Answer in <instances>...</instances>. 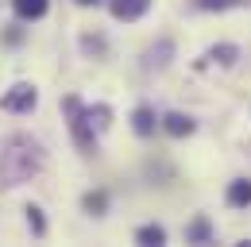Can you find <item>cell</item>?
Here are the masks:
<instances>
[{
  "mask_svg": "<svg viewBox=\"0 0 251 247\" xmlns=\"http://www.w3.org/2000/svg\"><path fill=\"white\" fill-rule=\"evenodd\" d=\"M39 166H43V154L35 151L27 139H8V151L0 154V178L4 185H20L27 182L31 174H39Z\"/></svg>",
  "mask_w": 251,
  "mask_h": 247,
  "instance_id": "obj_1",
  "label": "cell"
},
{
  "mask_svg": "<svg viewBox=\"0 0 251 247\" xmlns=\"http://www.w3.org/2000/svg\"><path fill=\"white\" fill-rule=\"evenodd\" d=\"M62 108H66V116H70V131H74V143H77V151H81V154H93V151H97V139H93L89 112L81 108V100H77V97H66Z\"/></svg>",
  "mask_w": 251,
  "mask_h": 247,
  "instance_id": "obj_2",
  "label": "cell"
},
{
  "mask_svg": "<svg viewBox=\"0 0 251 247\" xmlns=\"http://www.w3.org/2000/svg\"><path fill=\"white\" fill-rule=\"evenodd\" d=\"M35 100H39V93H35L31 85H12L8 97L0 100V108H8V112H31Z\"/></svg>",
  "mask_w": 251,
  "mask_h": 247,
  "instance_id": "obj_3",
  "label": "cell"
},
{
  "mask_svg": "<svg viewBox=\"0 0 251 247\" xmlns=\"http://www.w3.org/2000/svg\"><path fill=\"white\" fill-rule=\"evenodd\" d=\"M151 8V0H112V16L116 20H139Z\"/></svg>",
  "mask_w": 251,
  "mask_h": 247,
  "instance_id": "obj_4",
  "label": "cell"
},
{
  "mask_svg": "<svg viewBox=\"0 0 251 247\" xmlns=\"http://www.w3.org/2000/svg\"><path fill=\"white\" fill-rule=\"evenodd\" d=\"M162 127H166V135L182 139V135H189V131H193V120H189V116H182V112H166V116H162Z\"/></svg>",
  "mask_w": 251,
  "mask_h": 247,
  "instance_id": "obj_5",
  "label": "cell"
},
{
  "mask_svg": "<svg viewBox=\"0 0 251 247\" xmlns=\"http://www.w3.org/2000/svg\"><path fill=\"white\" fill-rule=\"evenodd\" d=\"M228 205H232V209H248L251 205V182L248 178H240V182L228 185Z\"/></svg>",
  "mask_w": 251,
  "mask_h": 247,
  "instance_id": "obj_6",
  "label": "cell"
},
{
  "mask_svg": "<svg viewBox=\"0 0 251 247\" xmlns=\"http://www.w3.org/2000/svg\"><path fill=\"white\" fill-rule=\"evenodd\" d=\"M20 20H43L47 16V0H12Z\"/></svg>",
  "mask_w": 251,
  "mask_h": 247,
  "instance_id": "obj_7",
  "label": "cell"
},
{
  "mask_svg": "<svg viewBox=\"0 0 251 247\" xmlns=\"http://www.w3.org/2000/svg\"><path fill=\"white\" fill-rule=\"evenodd\" d=\"M236 58H240V47H232V43H220L205 54V62H220V66H232Z\"/></svg>",
  "mask_w": 251,
  "mask_h": 247,
  "instance_id": "obj_8",
  "label": "cell"
},
{
  "mask_svg": "<svg viewBox=\"0 0 251 247\" xmlns=\"http://www.w3.org/2000/svg\"><path fill=\"white\" fill-rule=\"evenodd\" d=\"M131 127H135L139 135H151V131H155V112H151V108H135V112H131Z\"/></svg>",
  "mask_w": 251,
  "mask_h": 247,
  "instance_id": "obj_9",
  "label": "cell"
},
{
  "mask_svg": "<svg viewBox=\"0 0 251 247\" xmlns=\"http://www.w3.org/2000/svg\"><path fill=\"white\" fill-rule=\"evenodd\" d=\"M135 240H139V244H147V247H158V244H166V232H162L158 224H143V228L135 232Z\"/></svg>",
  "mask_w": 251,
  "mask_h": 247,
  "instance_id": "obj_10",
  "label": "cell"
},
{
  "mask_svg": "<svg viewBox=\"0 0 251 247\" xmlns=\"http://www.w3.org/2000/svg\"><path fill=\"white\" fill-rule=\"evenodd\" d=\"M197 8H205V12H224V8H244L248 0H193Z\"/></svg>",
  "mask_w": 251,
  "mask_h": 247,
  "instance_id": "obj_11",
  "label": "cell"
},
{
  "mask_svg": "<svg viewBox=\"0 0 251 247\" xmlns=\"http://www.w3.org/2000/svg\"><path fill=\"white\" fill-rule=\"evenodd\" d=\"M189 240H193V244H205V240H209V220H193Z\"/></svg>",
  "mask_w": 251,
  "mask_h": 247,
  "instance_id": "obj_12",
  "label": "cell"
},
{
  "mask_svg": "<svg viewBox=\"0 0 251 247\" xmlns=\"http://www.w3.org/2000/svg\"><path fill=\"white\" fill-rule=\"evenodd\" d=\"M27 224H31V232H35V236H43V232H47V220H43V213H39L35 205L27 209Z\"/></svg>",
  "mask_w": 251,
  "mask_h": 247,
  "instance_id": "obj_13",
  "label": "cell"
},
{
  "mask_svg": "<svg viewBox=\"0 0 251 247\" xmlns=\"http://www.w3.org/2000/svg\"><path fill=\"white\" fill-rule=\"evenodd\" d=\"M104 205H108V197H104V193H89V197H85V209H89V213H100Z\"/></svg>",
  "mask_w": 251,
  "mask_h": 247,
  "instance_id": "obj_14",
  "label": "cell"
},
{
  "mask_svg": "<svg viewBox=\"0 0 251 247\" xmlns=\"http://www.w3.org/2000/svg\"><path fill=\"white\" fill-rule=\"evenodd\" d=\"M74 4H81V8H93V4H100V0H74Z\"/></svg>",
  "mask_w": 251,
  "mask_h": 247,
  "instance_id": "obj_15",
  "label": "cell"
}]
</instances>
